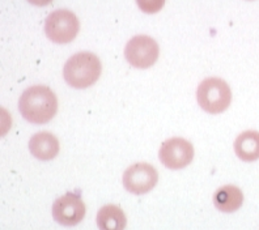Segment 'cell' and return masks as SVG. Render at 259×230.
<instances>
[{
	"instance_id": "6da1fadb",
	"label": "cell",
	"mask_w": 259,
	"mask_h": 230,
	"mask_svg": "<svg viewBox=\"0 0 259 230\" xmlns=\"http://www.w3.org/2000/svg\"><path fill=\"white\" fill-rule=\"evenodd\" d=\"M19 110L30 123L45 124L55 117L58 111V98L48 86H30L20 97Z\"/></svg>"
},
{
	"instance_id": "9c48e42d",
	"label": "cell",
	"mask_w": 259,
	"mask_h": 230,
	"mask_svg": "<svg viewBox=\"0 0 259 230\" xmlns=\"http://www.w3.org/2000/svg\"><path fill=\"white\" fill-rule=\"evenodd\" d=\"M29 151L38 160L50 161L59 153V142L53 133L38 132L29 140Z\"/></svg>"
},
{
	"instance_id": "8992f818",
	"label": "cell",
	"mask_w": 259,
	"mask_h": 230,
	"mask_svg": "<svg viewBox=\"0 0 259 230\" xmlns=\"http://www.w3.org/2000/svg\"><path fill=\"white\" fill-rule=\"evenodd\" d=\"M161 164L171 170H180L189 166L194 158V147L182 137H170L165 140L158 151Z\"/></svg>"
},
{
	"instance_id": "3957f363",
	"label": "cell",
	"mask_w": 259,
	"mask_h": 230,
	"mask_svg": "<svg viewBox=\"0 0 259 230\" xmlns=\"http://www.w3.org/2000/svg\"><path fill=\"white\" fill-rule=\"evenodd\" d=\"M196 100L205 113L222 114L231 105L232 90L224 80L208 77L198 86Z\"/></svg>"
},
{
	"instance_id": "277c9868",
	"label": "cell",
	"mask_w": 259,
	"mask_h": 230,
	"mask_svg": "<svg viewBox=\"0 0 259 230\" xmlns=\"http://www.w3.org/2000/svg\"><path fill=\"white\" fill-rule=\"evenodd\" d=\"M79 29V19L68 10L54 11L49 15L45 22V32L49 39L60 44L73 41Z\"/></svg>"
},
{
	"instance_id": "4fadbf2b",
	"label": "cell",
	"mask_w": 259,
	"mask_h": 230,
	"mask_svg": "<svg viewBox=\"0 0 259 230\" xmlns=\"http://www.w3.org/2000/svg\"><path fill=\"white\" fill-rule=\"evenodd\" d=\"M138 7L144 13H157L162 10L165 4V0H136Z\"/></svg>"
},
{
	"instance_id": "7a4b0ae2",
	"label": "cell",
	"mask_w": 259,
	"mask_h": 230,
	"mask_svg": "<svg viewBox=\"0 0 259 230\" xmlns=\"http://www.w3.org/2000/svg\"><path fill=\"white\" fill-rule=\"evenodd\" d=\"M102 67L97 55L92 53H77L67 60L63 68L66 82L75 89H85L96 84Z\"/></svg>"
},
{
	"instance_id": "7c38bea8",
	"label": "cell",
	"mask_w": 259,
	"mask_h": 230,
	"mask_svg": "<svg viewBox=\"0 0 259 230\" xmlns=\"http://www.w3.org/2000/svg\"><path fill=\"white\" fill-rule=\"evenodd\" d=\"M126 225V214L118 205H104L97 212V226L100 230H124Z\"/></svg>"
},
{
	"instance_id": "5bb4252c",
	"label": "cell",
	"mask_w": 259,
	"mask_h": 230,
	"mask_svg": "<svg viewBox=\"0 0 259 230\" xmlns=\"http://www.w3.org/2000/svg\"><path fill=\"white\" fill-rule=\"evenodd\" d=\"M29 3L33 4V6H37V7H45L50 4L53 0H28Z\"/></svg>"
},
{
	"instance_id": "52a82bcc",
	"label": "cell",
	"mask_w": 259,
	"mask_h": 230,
	"mask_svg": "<svg viewBox=\"0 0 259 230\" xmlns=\"http://www.w3.org/2000/svg\"><path fill=\"white\" fill-rule=\"evenodd\" d=\"M122 182L128 193L134 195H144L157 185L158 173L152 165L139 162L127 167Z\"/></svg>"
},
{
	"instance_id": "8fae6325",
	"label": "cell",
	"mask_w": 259,
	"mask_h": 230,
	"mask_svg": "<svg viewBox=\"0 0 259 230\" xmlns=\"http://www.w3.org/2000/svg\"><path fill=\"white\" fill-rule=\"evenodd\" d=\"M234 152L240 160L253 162L259 160V132L249 129L240 133L234 142Z\"/></svg>"
},
{
	"instance_id": "ba28073f",
	"label": "cell",
	"mask_w": 259,
	"mask_h": 230,
	"mask_svg": "<svg viewBox=\"0 0 259 230\" xmlns=\"http://www.w3.org/2000/svg\"><path fill=\"white\" fill-rule=\"evenodd\" d=\"M85 204L76 194H66L57 199L53 204V217L63 226H75L85 216Z\"/></svg>"
},
{
	"instance_id": "5b68a950",
	"label": "cell",
	"mask_w": 259,
	"mask_h": 230,
	"mask_svg": "<svg viewBox=\"0 0 259 230\" xmlns=\"http://www.w3.org/2000/svg\"><path fill=\"white\" fill-rule=\"evenodd\" d=\"M158 55V43L149 35H135L127 42L124 49L127 62L139 70H146L153 66L157 62Z\"/></svg>"
},
{
	"instance_id": "30bf717a",
	"label": "cell",
	"mask_w": 259,
	"mask_h": 230,
	"mask_svg": "<svg viewBox=\"0 0 259 230\" xmlns=\"http://www.w3.org/2000/svg\"><path fill=\"white\" fill-rule=\"evenodd\" d=\"M213 204L219 211L225 213L238 211L243 204L242 191L233 185L220 187L213 195Z\"/></svg>"
}]
</instances>
